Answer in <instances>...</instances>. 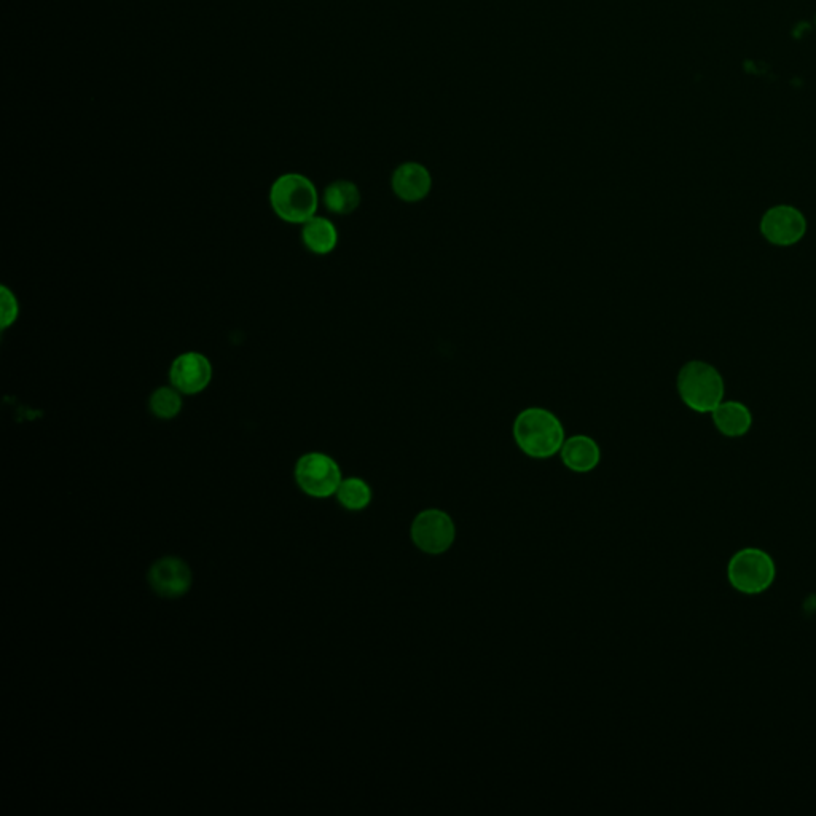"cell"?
<instances>
[{
  "instance_id": "cell-11",
  "label": "cell",
  "mask_w": 816,
  "mask_h": 816,
  "mask_svg": "<svg viewBox=\"0 0 816 816\" xmlns=\"http://www.w3.org/2000/svg\"><path fill=\"white\" fill-rule=\"evenodd\" d=\"M561 461L577 474L592 472L600 464L601 450L597 440L585 434L568 437L560 450Z\"/></svg>"
},
{
  "instance_id": "cell-15",
  "label": "cell",
  "mask_w": 816,
  "mask_h": 816,
  "mask_svg": "<svg viewBox=\"0 0 816 816\" xmlns=\"http://www.w3.org/2000/svg\"><path fill=\"white\" fill-rule=\"evenodd\" d=\"M335 495H337L338 503L353 512L364 510L372 503V488L369 487V483L359 477L343 479Z\"/></svg>"
},
{
  "instance_id": "cell-4",
  "label": "cell",
  "mask_w": 816,
  "mask_h": 816,
  "mask_svg": "<svg viewBox=\"0 0 816 816\" xmlns=\"http://www.w3.org/2000/svg\"><path fill=\"white\" fill-rule=\"evenodd\" d=\"M775 561L767 552L754 547L738 550L730 558L727 579L737 592L758 595L765 592L775 581Z\"/></svg>"
},
{
  "instance_id": "cell-7",
  "label": "cell",
  "mask_w": 816,
  "mask_h": 816,
  "mask_svg": "<svg viewBox=\"0 0 816 816\" xmlns=\"http://www.w3.org/2000/svg\"><path fill=\"white\" fill-rule=\"evenodd\" d=\"M761 233L775 246H793L807 233V219L794 206L778 204L762 216Z\"/></svg>"
},
{
  "instance_id": "cell-10",
  "label": "cell",
  "mask_w": 816,
  "mask_h": 816,
  "mask_svg": "<svg viewBox=\"0 0 816 816\" xmlns=\"http://www.w3.org/2000/svg\"><path fill=\"white\" fill-rule=\"evenodd\" d=\"M393 192L396 193L397 198L407 203H418L428 197L432 189V177L426 166L415 163V161H408L404 165L397 166L394 171Z\"/></svg>"
},
{
  "instance_id": "cell-14",
  "label": "cell",
  "mask_w": 816,
  "mask_h": 816,
  "mask_svg": "<svg viewBox=\"0 0 816 816\" xmlns=\"http://www.w3.org/2000/svg\"><path fill=\"white\" fill-rule=\"evenodd\" d=\"M324 206L327 211L337 216H348L353 214L359 204H361V192L357 185L351 181H335L327 185L324 190Z\"/></svg>"
},
{
  "instance_id": "cell-16",
  "label": "cell",
  "mask_w": 816,
  "mask_h": 816,
  "mask_svg": "<svg viewBox=\"0 0 816 816\" xmlns=\"http://www.w3.org/2000/svg\"><path fill=\"white\" fill-rule=\"evenodd\" d=\"M182 396L174 386H160L150 396V413L158 420H174L182 412Z\"/></svg>"
},
{
  "instance_id": "cell-13",
  "label": "cell",
  "mask_w": 816,
  "mask_h": 816,
  "mask_svg": "<svg viewBox=\"0 0 816 816\" xmlns=\"http://www.w3.org/2000/svg\"><path fill=\"white\" fill-rule=\"evenodd\" d=\"M302 241L308 251L316 255L334 252L338 244V230L327 217L314 216L302 225Z\"/></svg>"
},
{
  "instance_id": "cell-6",
  "label": "cell",
  "mask_w": 816,
  "mask_h": 816,
  "mask_svg": "<svg viewBox=\"0 0 816 816\" xmlns=\"http://www.w3.org/2000/svg\"><path fill=\"white\" fill-rule=\"evenodd\" d=\"M410 538L416 549L428 555H442L452 549L456 539V526L453 518L440 509L421 510L413 518L410 526Z\"/></svg>"
},
{
  "instance_id": "cell-3",
  "label": "cell",
  "mask_w": 816,
  "mask_h": 816,
  "mask_svg": "<svg viewBox=\"0 0 816 816\" xmlns=\"http://www.w3.org/2000/svg\"><path fill=\"white\" fill-rule=\"evenodd\" d=\"M679 397L699 413H711L724 401V380L718 369L703 361H691L679 370L676 380Z\"/></svg>"
},
{
  "instance_id": "cell-8",
  "label": "cell",
  "mask_w": 816,
  "mask_h": 816,
  "mask_svg": "<svg viewBox=\"0 0 816 816\" xmlns=\"http://www.w3.org/2000/svg\"><path fill=\"white\" fill-rule=\"evenodd\" d=\"M212 364L198 351L179 354L169 369L171 386L184 396H197L211 385Z\"/></svg>"
},
{
  "instance_id": "cell-2",
  "label": "cell",
  "mask_w": 816,
  "mask_h": 816,
  "mask_svg": "<svg viewBox=\"0 0 816 816\" xmlns=\"http://www.w3.org/2000/svg\"><path fill=\"white\" fill-rule=\"evenodd\" d=\"M268 200L276 216L287 224L303 225L316 216L319 208L318 190L308 177L299 173L279 176L271 184Z\"/></svg>"
},
{
  "instance_id": "cell-1",
  "label": "cell",
  "mask_w": 816,
  "mask_h": 816,
  "mask_svg": "<svg viewBox=\"0 0 816 816\" xmlns=\"http://www.w3.org/2000/svg\"><path fill=\"white\" fill-rule=\"evenodd\" d=\"M512 434L517 447L534 459L552 458L560 453L566 440L560 418L542 407L525 408L518 413Z\"/></svg>"
},
{
  "instance_id": "cell-17",
  "label": "cell",
  "mask_w": 816,
  "mask_h": 816,
  "mask_svg": "<svg viewBox=\"0 0 816 816\" xmlns=\"http://www.w3.org/2000/svg\"><path fill=\"white\" fill-rule=\"evenodd\" d=\"M0 322H2V329H8L15 324L16 319L20 316V303L16 300V295L13 294L7 286H2V297H0Z\"/></svg>"
},
{
  "instance_id": "cell-12",
  "label": "cell",
  "mask_w": 816,
  "mask_h": 816,
  "mask_svg": "<svg viewBox=\"0 0 816 816\" xmlns=\"http://www.w3.org/2000/svg\"><path fill=\"white\" fill-rule=\"evenodd\" d=\"M711 418L718 431L727 437L745 436L753 426L750 408L737 401H722L711 412Z\"/></svg>"
},
{
  "instance_id": "cell-5",
  "label": "cell",
  "mask_w": 816,
  "mask_h": 816,
  "mask_svg": "<svg viewBox=\"0 0 816 816\" xmlns=\"http://www.w3.org/2000/svg\"><path fill=\"white\" fill-rule=\"evenodd\" d=\"M295 480L300 490L311 498H330L342 483V471L332 456L321 452L306 453L295 464Z\"/></svg>"
},
{
  "instance_id": "cell-9",
  "label": "cell",
  "mask_w": 816,
  "mask_h": 816,
  "mask_svg": "<svg viewBox=\"0 0 816 816\" xmlns=\"http://www.w3.org/2000/svg\"><path fill=\"white\" fill-rule=\"evenodd\" d=\"M192 581V569L177 557L160 558L149 571L150 587L163 598L182 597L189 592Z\"/></svg>"
}]
</instances>
